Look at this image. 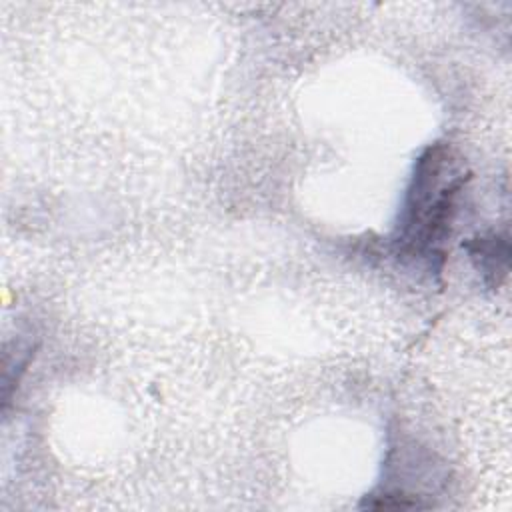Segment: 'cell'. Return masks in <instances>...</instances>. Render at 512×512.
<instances>
[{
  "instance_id": "cell-1",
  "label": "cell",
  "mask_w": 512,
  "mask_h": 512,
  "mask_svg": "<svg viewBox=\"0 0 512 512\" xmlns=\"http://www.w3.org/2000/svg\"><path fill=\"white\" fill-rule=\"evenodd\" d=\"M462 182L464 176L456 170L446 148H428L418 158L396 238L398 250L404 256L426 260L430 266L436 256L442 260V246L454 214V198Z\"/></svg>"
},
{
  "instance_id": "cell-2",
  "label": "cell",
  "mask_w": 512,
  "mask_h": 512,
  "mask_svg": "<svg viewBox=\"0 0 512 512\" xmlns=\"http://www.w3.org/2000/svg\"><path fill=\"white\" fill-rule=\"evenodd\" d=\"M468 250L472 254V258H478V268L484 270V274H492L496 276V270H500L498 260L508 262V240L498 238L496 234H492L490 238H478L472 244H468Z\"/></svg>"
}]
</instances>
